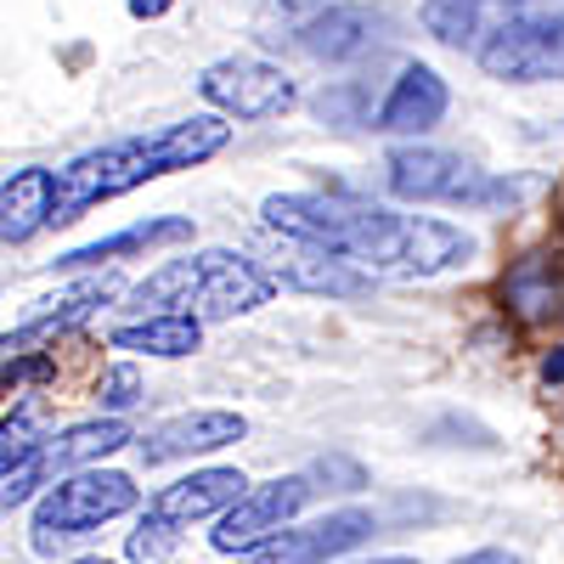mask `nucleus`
<instances>
[{
  "label": "nucleus",
  "instance_id": "obj_1",
  "mask_svg": "<svg viewBox=\"0 0 564 564\" xmlns=\"http://www.w3.org/2000/svg\"><path fill=\"white\" fill-rule=\"evenodd\" d=\"M226 141H231L226 113H193L159 135H130V141H108L97 153H79L74 164L52 170V226H74L85 209L135 193L141 181L193 170V164L226 153Z\"/></svg>",
  "mask_w": 564,
  "mask_h": 564
},
{
  "label": "nucleus",
  "instance_id": "obj_2",
  "mask_svg": "<svg viewBox=\"0 0 564 564\" xmlns=\"http://www.w3.org/2000/svg\"><path fill=\"white\" fill-rule=\"evenodd\" d=\"M475 57L502 85L564 79V0H502Z\"/></svg>",
  "mask_w": 564,
  "mask_h": 564
},
{
  "label": "nucleus",
  "instance_id": "obj_3",
  "mask_svg": "<svg viewBox=\"0 0 564 564\" xmlns=\"http://www.w3.org/2000/svg\"><path fill=\"white\" fill-rule=\"evenodd\" d=\"M390 193L406 204H463V209H491L525 198L520 181H497L480 164H468L446 148H395L384 164Z\"/></svg>",
  "mask_w": 564,
  "mask_h": 564
},
{
  "label": "nucleus",
  "instance_id": "obj_4",
  "mask_svg": "<svg viewBox=\"0 0 564 564\" xmlns=\"http://www.w3.org/2000/svg\"><path fill=\"white\" fill-rule=\"evenodd\" d=\"M135 508V486L130 475H113V468H74L68 480H57L34 508V553H57L74 536L102 531L108 520Z\"/></svg>",
  "mask_w": 564,
  "mask_h": 564
},
{
  "label": "nucleus",
  "instance_id": "obj_5",
  "mask_svg": "<svg viewBox=\"0 0 564 564\" xmlns=\"http://www.w3.org/2000/svg\"><path fill=\"white\" fill-rule=\"evenodd\" d=\"M204 90V102L226 119H282V113H294L300 108V90L294 79L260 63V57H226L215 68H204L198 79Z\"/></svg>",
  "mask_w": 564,
  "mask_h": 564
},
{
  "label": "nucleus",
  "instance_id": "obj_6",
  "mask_svg": "<svg viewBox=\"0 0 564 564\" xmlns=\"http://www.w3.org/2000/svg\"><path fill=\"white\" fill-rule=\"evenodd\" d=\"M372 531H379V520H372L367 508H345V513H327V520H316V525L276 531V536L243 547L238 564H327V558L361 547Z\"/></svg>",
  "mask_w": 564,
  "mask_h": 564
},
{
  "label": "nucleus",
  "instance_id": "obj_7",
  "mask_svg": "<svg viewBox=\"0 0 564 564\" xmlns=\"http://www.w3.org/2000/svg\"><path fill=\"white\" fill-rule=\"evenodd\" d=\"M311 491H316V486H311L305 475H282V480H265V486H243V497L220 513L215 547H220V553H243V547L276 536V531L305 508Z\"/></svg>",
  "mask_w": 564,
  "mask_h": 564
},
{
  "label": "nucleus",
  "instance_id": "obj_8",
  "mask_svg": "<svg viewBox=\"0 0 564 564\" xmlns=\"http://www.w3.org/2000/svg\"><path fill=\"white\" fill-rule=\"evenodd\" d=\"M271 271L243 260V254H231L220 249L215 265L204 271V282L193 289V300H186V316H198V322H231V316H243V311H260L271 300Z\"/></svg>",
  "mask_w": 564,
  "mask_h": 564
},
{
  "label": "nucleus",
  "instance_id": "obj_9",
  "mask_svg": "<svg viewBox=\"0 0 564 564\" xmlns=\"http://www.w3.org/2000/svg\"><path fill=\"white\" fill-rule=\"evenodd\" d=\"M243 486H249V480L238 475V468H198V475L164 486V491L148 502V513L181 531V525H193V520H215V513H226L231 502L243 497Z\"/></svg>",
  "mask_w": 564,
  "mask_h": 564
},
{
  "label": "nucleus",
  "instance_id": "obj_10",
  "mask_svg": "<svg viewBox=\"0 0 564 564\" xmlns=\"http://www.w3.org/2000/svg\"><path fill=\"white\" fill-rule=\"evenodd\" d=\"M249 435V423L238 412H186L159 423L153 435H141V463H175V457H193V452H220V446H238Z\"/></svg>",
  "mask_w": 564,
  "mask_h": 564
},
{
  "label": "nucleus",
  "instance_id": "obj_11",
  "mask_svg": "<svg viewBox=\"0 0 564 564\" xmlns=\"http://www.w3.org/2000/svg\"><path fill=\"white\" fill-rule=\"evenodd\" d=\"M446 102H452L446 79L430 63H406L401 79L390 85L384 108H379V130H390V135H423V130H435L446 119Z\"/></svg>",
  "mask_w": 564,
  "mask_h": 564
},
{
  "label": "nucleus",
  "instance_id": "obj_12",
  "mask_svg": "<svg viewBox=\"0 0 564 564\" xmlns=\"http://www.w3.org/2000/svg\"><path fill=\"white\" fill-rule=\"evenodd\" d=\"M379 29H384V12L345 0V7H327V12H316L300 29V52L316 57V63H350V57H361L367 45L379 40Z\"/></svg>",
  "mask_w": 564,
  "mask_h": 564
},
{
  "label": "nucleus",
  "instance_id": "obj_13",
  "mask_svg": "<svg viewBox=\"0 0 564 564\" xmlns=\"http://www.w3.org/2000/svg\"><path fill=\"white\" fill-rule=\"evenodd\" d=\"M52 226V170H18L0 186V243H29Z\"/></svg>",
  "mask_w": 564,
  "mask_h": 564
},
{
  "label": "nucleus",
  "instance_id": "obj_14",
  "mask_svg": "<svg viewBox=\"0 0 564 564\" xmlns=\"http://www.w3.org/2000/svg\"><path fill=\"white\" fill-rule=\"evenodd\" d=\"M204 345V322L186 311H153L141 322L113 327V350H148V356H193Z\"/></svg>",
  "mask_w": 564,
  "mask_h": 564
},
{
  "label": "nucleus",
  "instance_id": "obj_15",
  "mask_svg": "<svg viewBox=\"0 0 564 564\" xmlns=\"http://www.w3.org/2000/svg\"><path fill=\"white\" fill-rule=\"evenodd\" d=\"M193 238V220H181V215H159V220H141V226H124L113 231V238H97V243H85L74 254H63L57 265H102V260H119V254H141V249H159V243H186Z\"/></svg>",
  "mask_w": 564,
  "mask_h": 564
},
{
  "label": "nucleus",
  "instance_id": "obj_16",
  "mask_svg": "<svg viewBox=\"0 0 564 564\" xmlns=\"http://www.w3.org/2000/svg\"><path fill=\"white\" fill-rule=\"evenodd\" d=\"M271 282H282V289H300V294H334V300H350V294L367 289V271H356L350 260L327 254V249H311L305 260L276 265Z\"/></svg>",
  "mask_w": 564,
  "mask_h": 564
},
{
  "label": "nucleus",
  "instance_id": "obj_17",
  "mask_svg": "<svg viewBox=\"0 0 564 564\" xmlns=\"http://www.w3.org/2000/svg\"><path fill=\"white\" fill-rule=\"evenodd\" d=\"M124 441H135V435H130V423H119V417L74 423L68 435H57V441H45V446H40V463H45V475H63V468H79V463H90V457L119 452Z\"/></svg>",
  "mask_w": 564,
  "mask_h": 564
},
{
  "label": "nucleus",
  "instance_id": "obj_18",
  "mask_svg": "<svg viewBox=\"0 0 564 564\" xmlns=\"http://www.w3.org/2000/svg\"><path fill=\"white\" fill-rule=\"evenodd\" d=\"M215 254L220 249H209V254H193V260H164L148 282H135V294H130V305L135 311H181L186 300H193V289L204 282V271L215 265Z\"/></svg>",
  "mask_w": 564,
  "mask_h": 564
},
{
  "label": "nucleus",
  "instance_id": "obj_19",
  "mask_svg": "<svg viewBox=\"0 0 564 564\" xmlns=\"http://www.w3.org/2000/svg\"><path fill=\"white\" fill-rule=\"evenodd\" d=\"M502 300L520 311L525 322H542V316L564 311V289H558V276H553V265H547L542 254H531V260H520V265L508 271Z\"/></svg>",
  "mask_w": 564,
  "mask_h": 564
},
{
  "label": "nucleus",
  "instance_id": "obj_20",
  "mask_svg": "<svg viewBox=\"0 0 564 564\" xmlns=\"http://www.w3.org/2000/svg\"><path fill=\"white\" fill-rule=\"evenodd\" d=\"M423 29L446 45H457V52L463 45L480 52V40L491 34V12H486V0H430L423 7Z\"/></svg>",
  "mask_w": 564,
  "mask_h": 564
},
{
  "label": "nucleus",
  "instance_id": "obj_21",
  "mask_svg": "<svg viewBox=\"0 0 564 564\" xmlns=\"http://www.w3.org/2000/svg\"><path fill=\"white\" fill-rule=\"evenodd\" d=\"M45 430H40V406H18L7 423H0V475H12L18 463L40 457Z\"/></svg>",
  "mask_w": 564,
  "mask_h": 564
},
{
  "label": "nucleus",
  "instance_id": "obj_22",
  "mask_svg": "<svg viewBox=\"0 0 564 564\" xmlns=\"http://www.w3.org/2000/svg\"><path fill=\"white\" fill-rule=\"evenodd\" d=\"M97 401H102L108 412H124V406H135V401H141V372H135V361H113V367L102 372Z\"/></svg>",
  "mask_w": 564,
  "mask_h": 564
},
{
  "label": "nucleus",
  "instance_id": "obj_23",
  "mask_svg": "<svg viewBox=\"0 0 564 564\" xmlns=\"http://www.w3.org/2000/svg\"><path fill=\"white\" fill-rule=\"evenodd\" d=\"M45 480H52V475H45V463H40V457L18 463L12 475H0V508H18V502H29V497H34Z\"/></svg>",
  "mask_w": 564,
  "mask_h": 564
},
{
  "label": "nucleus",
  "instance_id": "obj_24",
  "mask_svg": "<svg viewBox=\"0 0 564 564\" xmlns=\"http://www.w3.org/2000/svg\"><path fill=\"white\" fill-rule=\"evenodd\" d=\"M164 553H175V525H164V520H141L135 531H130V558H164Z\"/></svg>",
  "mask_w": 564,
  "mask_h": 564
},
{
  "label": "nucleus",
  "instance_id": "obj_25",
  "mask_svg": "<svg viewBox=\"0 0 564 564\" xmlns=\"http://www.w3.org/2000/svg\"><path fill=\"white\" fill-rule=\"evenodd\" d=\"M457 564H520V558H513L508 547H480V553H463Z\"/></svg>",
  "mask_w": 564,
  "mask_h": 564
},
{
  "label": "nucleus",
  "instance_id": "obj_26",
  "mask_svg": "<svg viewBox=\"0 0 564 564\" xmlns=\"http://www.w3.org/2000/svg\"><path fill=\"white\" fill-rule=\"evenodd\" d=\"M175 7V0H130V18H141V23H148V18H164Z\"/></svg>",
  "mask_w": 564,
  "mask_h": 564
},
{
  "label": "nucleus",
  "instance_id": "obj_27",
  "mask_svg": "<svg viewBox=\"0 0 564 564\" xmlns=\"http://www.w3.org/2000/svg\"><path fill=\"white\" fill-rule=\"evenodd\" d=\"M542 379H547V384H564V345L542 356Z\"/></svg>",
  "mask_w": 564,
  "mask_h": 564
},
{
  "label": "nucleus",
  "instance_id": "obj_28",
  "mask_svg": "<svg viewBox=\"0 0 564 564\" xmlns=\"http://www.w3.org/2000/svg\"><path fill=\"white\" fill-rule=\"evenodd\" d=\"M18 379H23V372H18V367H12V361H7V367H0V395H7V390H12V384H18Z\"/></svg>",
  "mask_w": 564,
  "mask_h": 564
},
{
  "label": "nucleus",
  "instance_id": "obj_29",
  "mask_svg": "<svg viewBox=\"0 0 564 564\" xmlns=\"http://www.w3.org/2000/svg\"><path fill=\"white\" fill-rule=\"evenodd\" d=\"M372 564H417V558H372Z\"/></svg>",
  "mask_w": 564,
  "mask_h": 564
},
{
  "label": "nucleus",
  "instance_id": "obj_30",
  "mask_svg": "<svg viewBox=\"0 0 564 564\" xmlns=\"http://www.w3.org/2000/svg\"><path fill=\"white\" fill-rule=\"evenodd\" d=\"M74 564H113V558H74Z\"/></svg>",
  "mask_w": 564,
  "mask_h": 564
}]
</instances>
